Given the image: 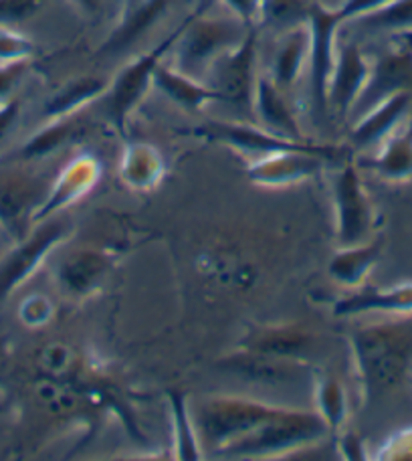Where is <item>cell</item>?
<instances>
[{
    "mask_svg": "<svg viewBox=\"0 0 412 461\" xmlns=\"http://www.w3.org/2000/svg\"><path fill=\"white\" fill-rule=\"evenodd\" d=\"M154 86L168 97L186 110H201L202 105L210 102H220V95L214 92L204 81L186 76L176 68L160 63L154 71Z\"/></svg>",
    "mask_w": 412,
    "mask_h": 461,
    "instance_id": "ffe728a7",
    "label": "cell"
},
{
    "mask_svg": "<svg viewBox=\"0 0 412 461\" xmlns=\"http://www.w3.org/2000/svg\"><path fill=\"white\" fill-rule=\"evenodd\" d=\"M352 24L376 32H412V0H392L378 11L352 21Z\"/></svg>",
    "mask_w": 412,
    "mask_h": 461,
    "instance_id": "f546056e",
    "label": "cell"
},
{
    "mask_svg": "<svg viewBox=\"0 0 412 461\" xmlns=\"http://www.w3.org/2000/svg\"><path fill=\"white\" fill-rule=\"evenodd\" d=\"M368 167L392 183L412 178V118L384 140L381 152L368 162Z\"/></svg>",
    "mask_w": 412,
    "mask_h": 461,
    "instance_id": "44dd1931",
    "label": "cell"
},
{
    "mask_svg": "<svg viewBox=\"0 0 412 461\" xmlns=\"http://www.w3.org/2000/svg\"><path fill=\"white\" fill-rule=\"evenodd\" d=\"M210 87L220 95V102H228L253 112L255 87H257V32L253 29L241 45L222 55L209 71ZM206 81V79H204Z\"/></svg>",
    "mask_w": 412,
    "mask_h": 461,
    "instance_id": "9c48e42d",
    "label": "cell"
},
{
    "mask_svg": "<svg viewBox=\"0 0 412 461\" xmlns=\"http://www.w3.org/2000/svg\"><path fill=\"white\" fill-rule=\"evenodd\" d=\"M166 8L168 0H126L120 21L105 39L100 53L115 55L126 51L166 14Z\"/></svg>",
    "mask_w": 412,
    "mask_h": 461,
    "instance_id": "2e32d148",
    "label": "cell"
},
{
    "mask_svg": "<svg viewBox=\"0 0 412 461\" xmlns=\"http://www.w3.org/2000/svg\"><path fill=\"white\" fill-rule=\"evenodd\" d=\"M31 209H35V212L39 209L31 183L21 178H11L0 185V225L14 237H21V241L27 221H32V217H35Z\"/></svg>",
    "mask_w": 412,
    "mask_h": 461,
    "instance_id": "603a6c76",
    "label": "cell"
},
{
    "mask_svg": "<svg viewBox=\"0 0 412 461\" xmlns=\"http://www.w3.org/2000/svg\"><path fill=\"white\" fill-rule=\"evenodd\" d=\"M378 459H412V429L399 433L386 443Z\"/></svg>",
    "mask_w": 412,
    "mask_h": 461,
    "instance_id": "d590c367",
    "label": "cell"
},
{
    "mask_svg": "<svg viewBox=\"0 0 412 461\" xmlns=\"http://www.w3.org/2000/svg\"><path fill=\"white\" fill-rule=\"evenodd\" d=\"M162 176V156L148 144H134L123 156V178L138 188L152 186Z\"/></svg>",
    "mask_w": 412,
    "mask_h": 461,
    "instance_id": "4316f807",
    "label": "cell"
},
{
    "mask_svg": "<svg viewBox=\"0 0 412 461\" xmlns=\"http://www.w3.org/2000/svg\"><path fill=\"white\" fill-rule=\"evenodd\" d=\"M316 405L318 413L327 423L329 431L336 433L348 417V397L340 381L334 376H324L316 383Z\"/></svg>",
    "mask_w": 412,
    "mask_h": 461,
    "instance_id": "83f0119b",
    "label": "cell"
},
{
    "mask_svg": "<svg viewBox=\"0 0 412 461\" xmlns=\"http://www.w3.org/2000/svg\"><path fill=\"white\" fill-rule=\"evenodd\" d=\"M67 233L65 223H47L39 227L31 237L22 239V243L8 253V258L0 263V300L11 295L24 279L32 276L45 255L61 241Z\"/></svg>",
    "mask_w": 412,
    "mask_h": 461,
    "instance_id": "7c38bea8",
    "label": "cell"
},
{
    "mask_svg": "<svg viewBox=\"0 0 412 461\" xmlns=\"http://www.w3.org/2000/svg\"><path fill=\"white\" fill-rule=\"evenodd\" d=\"M389 3H392V0H344V5L337 8V11H340L344 24H345V23L360 19V16L374 13V11H378V8H382Z\"/></svg>",
    "mask_w": 412,
    "mask_h": 461,
    "instance_id": "e575fe53",
    "label": "cell"
},
{
    "mask_svg": "<svg viewBox=\"0 0 412 461\" xmlns=\"http://www.w3.org/2000/svg\"><path fill=\"white\" fill-rule=\"evenodd\" d=\"M309 8L308 0H261L257 21L277 31H290L308 23Z\"/></svg>",
    "mask_w": 412,
    "mask_h": 461,
    "instance_id": "f1b7e54d",
    "label": "cell"
},
{
    "mask_svg": "<svg viewBox=\"0 0 412 461\" xmlns=\"http://www.w3.org/2000/svg\"><path fill=\"white\" fill-rule=\"evenodd\" d=\"M340 449L345 459H364V446L356 433H345L340 439Z\"/></svg>",
    "mask_w": 412,
    "mask_h": 461,
    "instance_id": "f35d334b",
    "label": "cell"
},
{
    "mask_svg": "<svg viewBox=\"0 0 412 461\" xmlns=\"http://www.w3.org/2000/svg\"><path fill=\"white\" fill-rule=\"evenodd\" d=\"M366 55L356 43H337L334 68L327 81V112L350 118L352 108L364 89L370 73Z\"/></svg>",
    "mask_w": 412,
    "mask_h": 461,
    "instance_id": "8fae6325",
    "label": "cell"
},
{
    "mask_svg": "<svg viewBox=\"0 0 412 461\" xmlns=\"http://www.w3.org/2000/svg\"><path fill=\"white\" fill-rule=\"evenodd\" d=\"M194 136H201L210 140V142H220L230 148H235L241 154H246L251 160L261 158V156L285 152V150H306V152H318L324 154L329 160L340 158L342 150L334 146L326 144H313V142H295V140H287L282 136H275L261 128L259 123H245V122H206L202 126L193 130Z\"/></svg>",
    "mask_w": 412,
    "mask_h": 461,
    "instance_id": "5b68a950",
    "label": "cell"
},
{
    "mask_svg": "<svg viewBox=\"0 0 412 461\" xmlns=\"http://www.w3.org/2000/svg\"><path fill=\"white\" fill-rule=\"evenodd\" d=\"M100 178V164L92 156H81L79 160H73L55 185L47 201L37 209L32 223H39L47 217H51L55 211L63 209L65 204L79 199L81 194L87 193L89 186H94Z\"/></svg>",
    "mask_w": 412,
    "mask_h": 461,
    "instance_id": "d6986e66",
    "label": "cell"
},
{
    "mask_svg": "<svg viewBox=\"0 0 412 461\" xmlns=\"http://www.w3.org/2000/svg\"><path fill=\"white\" fill-rule=\"evenodd\" d=\"M47 0H0V27L22 23L35 16Z\"/></svg>",
    "mask_w": 412,
    "mask_h": 461,
    "instance_id": "1f68e13d",
    "label": "cell"
},
{
    "mask_svg": "<svg viewBox=\"0 0 412 461\" xmlns=\"http://www.w3.org/2000/svg\"><path fill=\"white\" fill-rule=\"evenodd\" d=\"M326 162L324 154L306 150H285L255 158L246 175L259 186H287L319 175Z\"/></svg>",
    "mask_w": 412,
    "mask_h": 461,
    "instance_id": "4fadbf2b",
    "label": "cell"
},
{
    "mask_svg": "<svg viewBox=\"0 0 412 461\" xmlns=\"http://www.w3.org/2000/svg\"><path fill=\"white\" fill-rule=\"evenodd\" d=\"M31 59L0 61V105L11 102L14 89L21 86L22 77L27 76Z\"/></svg>",
    "mask_w": 412,
    "mask_h": 461,
    "instance_id": "d6a6232c",
    "label": "cell"
},
{
    "mask_svg": "<svg viewBox=\"0 0 412 461\" xmlns=\"http://www.w3.org/2000/svg\"><path fill=\"white\" fill-rule=\"evenodd\" d=\"M19 115H21V104L16 100H11L0 105V144H3L6 136L13 131Z\"/></svg>",
    "mask_w": 412,
    "mask_h": 461,
    "instance_id": "74e56055",
    "label": "cell"
},
{
    "mask_svg": "<svg viewBox=\"0 0 412 461\" xmlns=\"http://www.w3.org/2000/svg\"><path fill=\"white\" fill-rule=\"evenodd\" d=\"M350 348L364 399L374 401L405 381L412 362V324L362 326L350 334Z\"/></svg>",
    "mask_w": 412,
    "mask_h": 461,
    "instance_id": "6da1fadb",
    "label": "cell"
},
{
    "mask_svg": "<svg viewBox=\"0 0 412 461\" xmlns=\"http://www.w3.org/2000/svg\"><path fill=\"white\" fill-rule=\"evenodd\" d=\"M381 253L382 239H374V241H366L354 247H340V251L329 261V276L345 287H358L370 274V269L374 267Z\"/></svg>",
    "mask_w": 412,
    "mask_h": 461,
    "instance_id": "7402d4cb",
    "label": "cell"
},
{
    "mask_svg": "<svg viewBox=\"0 0 412 461\" xmlns=\"http://www.w3.org/2000/svg\"><path fill=\"white\" fill-rule=\"evenodd\" d=\"M81 130H84V126H81L77 113L49 120V126H45L31 140H27V144L22 146L21 154L24 158H43V156L53 154L65 144H69L73 138L79 136Z\"/></svg>",
    "mask_w": 412,
    "mask_h": 461,
    "instance_id": "484cf974",
    "label": "cell"
},
{
    "mask_svg": "<svg viewBox=\"0 0 412 461\" xmlns=\"http://www.w3.org/2000/svg\"><path fill=\"white\" fill-rule=\"evenodd\" d=\"M249 31V24L238 16L222 19V16H202L201 13L188 16L172 47L175 51L172 68L204 81L212 65L241 45Z\"/></svg>",
    "mask_w": 412,
    "mask_h": 461,
    "instance_id": "7a4b0ae2",
    "label": "cell"
},
{
    "mask_svg": "<svg viewBox=\"0 0 412 461\" xmlns=\"http://www.w3.org/2000/svg\"><path fill=\"white\" fill-rule=\"evenodd\" d=\"M107 87H110V84L102 77L73 79L49 97V102L45 104V115L49 120H55L63 118V115L79 113V110L85 108L89 102L105 95Z\"/></svg>",
    "mask_w": 412,
    "mask_h": 461,
    "instance_id": "cb8c5ba5",
    "label": "cell"
},
{
    "mask_svg": "<svg viewBox=\"0 0 412 461\" xmlns=\"http://www.w3.org/2000/svg\"><path fill=\"white\" fill-rule=\"evenodd\" d=\"M172 402V417H175V433H176V446H178V457L180 459H199V435H196L193 419L188 417V411L184 399L175 393L170 397Z\"/></svg>",
    "mask_w": 412,
    "mask_h": 461,
    "instance_id": "4dcf8cb0",
    "label": "cell"
},
{
    "mask_svg": "<svg viewBox=\"0 0 412 461\" xmlns=\"http://www.w3.org/2000/svg\"><path fill=\"white\" fill-rule=\"evenodd\" d=\"M253 115L257 118L259 126L275 136H282L295 142H306L300 122L295 118L290 104L285 102L283 89H279L269 76L257 77L253 97Z\"/></svg>",
    "mask_w": 412,
    "mask_h": 461,
    "instance_id": "9a60e30c",
    "label": "cell"
},
{
    "mask_svg": "<svg viewBox=\"0 0 412 461\" xmlns=\"http://www.w3.org/2000/svg\"><path fill=\"white\" fill-rule=\"evenodd\" d=\"M180 31H183V24H180L178 31L172 32L170 37L164 39L158 47H154L152 51L139 55L138 59L128 63L126 68L115 76L110 87H107V115H110L113 126L118 128L121 134L126 131L130 113L138 108V104L142 102L148 87L154 84V71L164 61L166 53L172 51Z\"/></svg>",
    "mask_w": 412,
    "mask_h": 461,
    "instance_id": "52a82bcc",
    "label": "cell"
},
{
    "mask_svg": "<svg viewBox=\"0 0 412 461\" xmlns=\"http://www.w3.org/2000/svg\"><path fill=\"white\" fill-rule=\"evenodd\" d=\"M344 24L337 8L311 3L308 27H309V89L311 104L318 115L327 113V81L334 68L336 35Z\"/></svg>",
    "mask_w": 412,
    "mask_h": 461,
    "instance_id": "ba28073f",
    "label": "cell"
},
{
    "mask_svg": "<svg viewBox=\"0 0 412 461\" xmlns=\"http://www.w3.org/2000/svg\"><path fill=\"white\" fill-rule=\"evenodd\" d=\"M71 3L87 16H97L102 13V6H103V0H71Z\"/></svg>",
    "mask_w": 412,
    "mask_h": 461,
    "instance_id": "ab89813d",
    "label": "cell"
},
{
    "mask_svg": "<svg viewBox=\"0 0 412 461\" xmlns=\"http://www.w3.org/2000/svg\"><path fill=\"white\" fill-rule=\"evenodd\" d=\"M32 43L21 35L19 31H13L11 27H0V61H13V59H31L32 55Z\"/></svg>",
    "mask_w": 412,
    "mask_h": 461,
    "instance_id": "836d02e7",
    "label": "cell"
},
{
    "mask_svg": "<svg viewBox=\"0 0 412 461\" xmlns=\"http://www.w3.org/2000/svg\"><path fill=\"white\" fill-rule=\"evenodd\" d=\"M222 3L233 11L235 16H238L243 23L249 24V27L257 21L261 0H222Z\"/></svg>",
    "mask_w": 412,
    "mask_h": 461,
    "instance_id": "8d00e7d4",
    "label": "cell"
},
{
    "mask_svg": "<svg viewBox=\"0 0 412 461\" xmlns=\"http://www.w3.org/2000/svg\"><path fill=\"white\" fill-rule=\"evenodd\" d=\"M309 346L311 336L298 328H269V330L249 336L243 342L245 350L291 360H298L303 352L309 350Z\"/></svg>",
    "mask_w": 412,
    "mask_h": 461,
    "instance_id": "d4e9b609",
    "label": "cell"
},
{
    "mask_svg": "<svg viewBox=\"0 0 412 461\" xmlns=\"http://www.w3.org/2000/svg\"><path fill=\"white\" fill-rule=\"evenodd\" d=\"M340 316L356 314H412V284H400L390 287H362V290L345 295L334 308Z\"/></svg>",
    "mask_w": 412,
    "mask_h": 461,
    "instance_id": "e0dca14e",
    "label": "cell"
},
{
    "mask_svg": "<svg viewBox=\"0 0 412 461\" xmlns=\"http://www.w3.org/2000/svg\"><path fill=\"white\" fill-rule=\"evenodd\" d=\"M332 199L340 247L366 243L374 230L376 211L364 183H362L356 164L348 162L337 170L332 185Z\"/></svg>",
    "mask_w": 412,
    "mask_h": 461,
    "instance_id": "8992f818",
    "label": "cell"
},
{
    "mask_svg": "<svg viewBox=\"0 0 412 461\" xmlns=\"http://www.w3.org/2000/svg\"><path fill=\"white\" fill-rule=\"evenodd\" d=\"M329 431L327 423L318 411H295L285 409L282 415L271 419L259 429L245 435L243 439L230 443L220 449L217 457L253 459V457H277L290 451H300L324 439Z\"/></svg>",
    "mask_w": 412,
    "mask_h": 461,
    "instance_id": "3957f363",
    "label": "cell"
},
{
    "mask_svg": "<svg viewBox=\"0 0 412 461\" xmlns=\"http://www.w3.org/2000/svg\"><path fill=\"white\" fill-rule=\"evenodd\" d=\"M285 407L267 405L261 401L238 397H210L194 409L193 423L204 446L214 451L225 449L230 443L243 439L245 435L259 429L271 419L282 415Z\"/></svg>",
    "mask_w": 412,
    "mask_h": 461,
    "instance_id": "277c9868",
    "label": "cell"
},
{
    "mask_svg": "<svg viewBox=\"0 0 412 461\" xmlns=\"http://www.w3.org/2000/svg\"><path fill=\"white\" fill-rule=\"evenodd\" d=\"M402 92L412 94V45L408 41L370 63L368 81L356 105L352 108L350 118L356 120L362 113L372 110L374 105Z\"/></svg>",
    "mask_w": 412,
    "mask_h": 461,
    "instance_id": "30bf717a",
    "label": "cell"
},
{
    "mask_svg": "<svg viewBox=\"0 0 412 461\" xmlns=\"http://www.w3.org/2000/svg\"><path fill=\"white\" fill-rule=\"evenodd\" d=\"M412 108V94L402 92L389 100L374 105L372 110L354 120L350 130V142L356 148L381 146L386 138L392 136L407 122Z\"/></svg>",
    "mask_w": 412,
    "mask_h": 461,
    "instance_id": "5bb4252c",
    "label": "cell"
},
{
    "mask_svg": "<svg viewBox=\"0 0 412 461\" xmlns=\"http://www.w3.org/2000/svg\"><path fill=\"white\" fill-rule=\"evenodd\" d=\"M309 63V27H300L283 31L282 39L275 47L273 63H271V79L279 89H291L298 84L303 69Z\"/></svg>",
    "mask_w": 412,
    "mask_h": 461,
    "instance_id": "ac0fdd59",
    "label": "cell"
}]
</instances>
